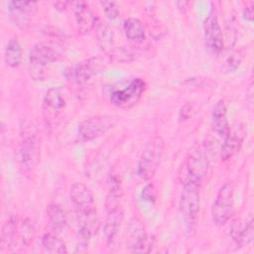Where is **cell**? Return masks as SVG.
Wrapping results in <instances>:
<instances>
[{
	"mask_svg": "<svg viewBox=\"0 0 254 254\" xmlns=\"http://www.w3.org/2000/svg\"><path fill=\"white\" fill-rule=\"evenodd\" d=\"M123 31L126 38L135 44H140L146 39L144 25L137 18H127L123 23Z\"/></svg>",
	"mask_w": 254,
	"mask_h": 254,
	"instance_id": "obj_21",
	"label": "cell"
},
{
	"mask_svg": "<svg viewBox=\"0 0 254 254\" xmlns=\"http://www.w3.org/2000/svg\"><path fill=\"white\" fill-rule=\"evenodd\" d=\"M38 9V3L35 1H9L8 12L12 22L19 28H26Z\"/></svg>",
	"mask_w": 254,
	"mask_h": 254,
	"instance_id": "obj_14",
	"label": "cell"
},
{
	"mask_svg": "<svg viewBox=\"0 0 254 254\" xmlns=\"http://www.w3.org/2000/svg\"><path fill=\"white\" fill-rule=\"evenodd\" d=\"M127 234V245L130 251L136 253H149L152 251L155 238L152 235H148L144 224L139 218L132 217L129 220Z\"/></svg>",
	"mask_w": 254,
	"mask_h": 254,
	"instance_id": "obj_11",
	"label": "cell"
},
{
	"mask_svg": "<svg viewBox=\"0 0 254 254\" xmlns=\"http://www.w3.org/2000/svg\"><path fill=\"white\" fill-rule=\"evenodd\" d=\"M40 159V140L33 130H24L18 151V160L23 173L32 175Z\"/></svg>",
	"mask_w": 254,
	"mask_h": 254,
	"instance_id": "obj_5",
	"label": "cell"
},
{
	"mask_svg": "<svg viewBox=\"0 0 254 254\" xmlns=\"http://www.w3.org/2000/svg\"><path fill=\"white\" fill-rule=\"evenodd\" d=\"M180 197V211L183 216L187 231L194 230L200 206V186L186 183Z\"/></svg>",
	"mask_w": 254,
	"mask_h": 254,
	"instance_id": "obj_3",
	"label": "cell"
},
{
	"mask_svg": "<svg viewBox=\"0 0 254 254\" xmlns=\"http://www.w3.org/2000/svg\"><path fill=\"white\" fill-rule=\"evenodd\" d=\"M47 218L49 224L56 233L62 232L66 228L67 218L61 204L50 203L47 206Z\"/></svg>",
	"mask_w": 254,
	"mask_h": 254,
	"instance_id": "obj_20",
	"label": "cell"
},
{
	"mask_svg": "<svg viewBox=\"0 0 254 254\" xmlns=\"http://www.w3.org/2000/svg\"><path fill=\"white\" fill-rule=\"evenodd\" d=\"M234 213V187L225 183L218 190L211 207V215L215 224H225Z\"/></svg>",
	"mask_w": 254,
	"mask_h": 254,
	"instance_id": "obj_8",
	"label": "cell"
},
{
	"mask_svg": "<svg viewBox=\"0 0 254 254\" xmlns=\"http://www.w3.org/2000/svg\"><path fill=\"white\" fill-rule=\"evenodd\" d=\"M64 57L63 49L53 42L37 43L29 54V72L35 80H43L47 64L60 61Z\"/></svg>",
	"mask_w": 254,
	"mask_h": 254,
	"instance_id": "obj_1",
	"label": "cell"
},
{
	"mask_svg": "<svg viewBox=\"0 0 254 254\" xmlns=\"http://www.w3.org/2000/svg\"><path fill=\"white\" fill-rule=\"evenodd\" d=\"M19 233H20V238H21L23 244L26 246L31 245L34 240L35 233H36V228H35L34 222L28 217L25 218L21 223Z\"/></svg>",
	"mask_w": 254,
	"mask_h": 254,
	"instance_id": "obj_26",
	"label": "cell"
},
{
	"mask_svg": "<svg viewBox=\"0 0 254 254\" xmlns=\"http://www.w3.org/2000/svg\"><path fill=\"white\" fill-rule=\"evenodd\" d=\"M203 39L207 50L213 55H219L224 48V36L218 18L211 11L203 22Z\"/></svg>",
	"mask_w": 254,
	"mask_h": 254,
	"instance_id": "obj_12",
	"label": "cell"
},
{
	"mask_svg": "<svg viewBox=\"0 0 254 254\" xmlns=\"http://www.w3.org/2000/svg\"><path fill=\"white\" fill-rule=\"evenodd\" d=\"M22 60V48L16 36L11 37L4 51L5 64L10 67H17Z\"/></svg>",
	"mask_w": 254,
	"mask_h": 254,
	"instance_id": "obj_22",
	"label": "cell"
},
{
	"mask_svg": "<svg viewBox=\"0 0 254 254\" xmlns=\"http://www.w3.org/2000/svg\"><path fill=\"white\" fill-rule=\"evenodd\" d=\"M209 167L208 157L205 149L195 144L188 153L186 160L181 168L180 179L182 184L191 183L201 186Z\"/></svg>",
	"mask_w": 254,
	"mask_h": 254,
	"instance_id": "obj_2",
	"label": "cell"
},
{
	"mask_svg": "<svg viewBox=\"0 0 254 254\" xmlns=\"http://www.w3.org/2000/svg\"><path fill=\"white\" fill-rule=\"evenodd\" d=\"M17 216L15 214H11L4 222L1 229V245L3 247L10 248L13 246L17 235Z\"/></svg>",
	"mask_w": 254,
	"mask_h": 254,
	"instance_id": "obj_23",
	"label": "cell"
},
{
	"mask_svg": "<svg viewBox=\"0 0 254 254\" xmlns=\"http://www.w3.org/2000/svg\"><path fill=\"white\" fill-rule=\"evenodd\" d=\"M100 5L102 6L103 11H104V13H105V15L107 16L108 19L114 20L119 16L120 10H119V6L116 2H114V1H100Z\"/></svg>",
	"mask_w": 254,
	"mask_h": 254,
	"instance_id": "obj_28",
	"label": "cell"
},
{
	"mask_svg": "<svg viewBox=\"0 0 254 254\" xmlns=\"http://www.w3.org/2000/svg\"><path fill=\"white\" fill-rule=\"evenodd\" d=\"M141 196H142L143 200L154 203L157 199V190H156L155 186L151 183L144 186V188L142 189V191H141Z\"/></svg>",
	"mask_w": 254,
	"mask_h": 254,
	"instance_id": "obj_29",
	"label": "cell"
},
{
	"mask_svg": "<svg viewBox=\"0 0 254 254\" xmlns=\"http://www.w3.org/2000/svg\"><path fill=\"white\" fill-rule=\"evenodd\" d=\"M230 237L240 247L246 246L253 240L254 236V220L250 217L243 221L240 218H235L230 225Z\"/></svg>",
	"mask_w": 254,
	"mask_h": 254,
	"instance_id": "obj_16",
	"label": "cell"
},
{
	"mask_svg": "<svg viewBox=\"0 0 254 254\" xmlns=\"http://www.w3.org/2000/svg\"><path fill=\"white\" fill-rule=\"evenodd\" d=\"M226 113H227V106H226L225 100L219 99L215 103V105L212 109L211 126H212V129L214 130V132L222 138H225L231 130L230 125L227 120Z\"/></svg>",
	"mask_w": 254,
	"mask_h": 254,
	"instance_id": "obj_18",
	"label": "cell"
},
{
	"mask_svg": "<svg viewBox=\"0 0 254 254\" xmlns=\"http://www.w3.org/2000/svg\"><path fill=\"white\" fill-rule=\"evenodd\" d=\"M189 4H190V2H187V1H180V2L177 3L178 8H179L180 10H183V11H185V10L187 9V6H188Z\"/></svg>",
	"mask_w": 254,
	"mask_h": 254,
	"instance_id": "obj_33",
	"label": "cell"
},
{
	"mask_svg": "<svg viewBox=\"0 0 254 254\" xmlns=\"http://www.w3.org/2000/svg\"><path fill=\"white\" fill-rule=\"evenodd\" d=\"M192 105L190 103H186L180 110L179 118L180 120H188L191 116Z\"/></svg>",
	"mask_w": 254,
	"mask_h": 254,
	"instance_id": "obj_30",
	"label": "cell"
},
{
	"mask_svg": "<svg viewBox=\"0 0 254 254\" xmlns=\"http://www.w3.org/2000/svg\"><path fill=\"white\" fill-rule=\"evenodd\" d=\"M66 105V93L61 86L49 88L43 98V116L47 127L53 128L57 125L63 110Z\"/></svg>",
	"mask_w": 254,
	"mask_h": 254,
	"instance_id": "obj_6",
	"label": "cell"
},
{
	"mask_svg": "<svg viewBox=\"0 0 254 254\" xmlns=\"http://www.w3.org/2000/svg\"><path fill=\"white\" fill-rule=\"evenodd\" d=\"M41 245L45 251L49 253H67V248L65 243L55 233L46 232L41 237Z\"/></svg>",
	"mask_w": 254,
	"mask_h": 254,
	"instance_id": "obj_24",
	"label": "cell"
},
{
	"mask_svg": "<svg viewBox=\"0 0 254 254\" xmlns=\"http://www.w3.org/2000/svg\"><path fill=\"white\" fill-rule=\"evenodd\" d=\"M105 65V60L102 57H90L83 61L69 65L65 70V77L74 84H84L92 76L97 74Z\"/></svg>",
	"mask_w": 254,
	"mask_h": 254,
	"instance_id": "obj_9",
	"label": "cell"
},
{
	"mask_svg": "<svg viewBox=\"0 0 254 254\" xmlns=\"http://www.w3.org/2000/svg\"><path fill=\"white\" fill-rule=\"evenodd\" d=\"M245 137V130L243 126L235 127V129L230 130L229 134L223 138V144L220 149V158L222 161L229 160L236 153L239 152Z\"/></svg>",
	"mask_w": 254,
	"mask_h": 254,
	"instance_id": "obj_17",
	"label": "cell"
},
{
	"mask_svg": "<svg viewBox=\"0 0 254 254\" xmlns=\"http://www.w3.org/2000/svg\"><path fill=\"white\" fill-rule=\"evenodd\" d=\"M122 220H123V210L121 205L107 211L103 232H104L106 242L108 244H112L116 239Z\"/></svg>",
	"mask_w": 254,
	"mask_h": 254,
	"instance_id": "obj_19",
	"label": "cell"
},
{
	"mask_svg": "<svg viewBox=\"0 0 254 254\" xmlns=\"http://www.w3.org/2000/svg\"><path fill=\"white\" fill-rule=\"evenodd\" d=\"M242 60H243V54L241 53V51L234 52L225 60L222 65V69L225 72H232L240 65Z\"/></svg>",
	"mask_w": 254,
	"mask_h": 254,
	"instance_id": "obj_27",
	"label": "cell"
},
{
	"mask_svg": "<svg viewBox=\"0 0 254 254\" xmlns=\"http://www.w3.org/2000/svg\"><path fill=\"white\" fill-rule=\"evenodd\" d=\"M70 4H71V2H68V1H59V2L55 3V7L59 10H64Z\"/></svg>",
	"mask_w": 254,
	"mask_h": 254,
	"instance_id": "obj_32",
	"label": "cell"
},
{
	"mask_svg": "<svg viewBox=\"0 0 254 254\" xmlns=\"http://www.w3.org/2000/svg\"><path fill=\"white\" fill-rule=\"evenodd\" d=\"M122 196V188L119 180L115 177L111 179L110 182V189L108 194L105 199V208L106 211L114 209L120 206V199Z\"/></svg>",
	"mask_w": 254,
	"mask_h": 254,
	"instance_id": "obj_25",
	"label": "cell"
},
{
	"mask_svg": "<svg viewBox=\"0 0 254 254\" xmlns=\"http://www.w3.org/2000/svg\"><path fill=\"white\" fill-rule=\"evenodd\" d=\"M165 142L161 136L153 137L145 145L137 164V175L143 180H150L156 174L160 164Z\"/></svg>",
	"mask_w": 254,
	"mask_h": 254,
	"instance_id": "obj_4",
	"label": "cell"
},
{
	"mask_svg": "<svg viewBox=\"0 0 254 254\" xmlns=\"http://www.w3.org/2000/svg\"><path fill=\"white\" fill-rule=\"evenodd\" d=\"M114 125V118L108 114H98L81 121L77 126V137L86 142L105 134Z\"/></svg>",
	"mask_w": 254,
	"mask_h": 254,
	"instance_id": "obj_10",
	"label": "cell"
},
{
	"mask_svg": "<svg viewBox=\"0 0 254 254\" xmlns=\"http://www.w3.org/2000/svg\"><path fill=\"white\" fill-rule=\"evenodd\" d=\"M70 201L74 207L75 215L96 212L94 195L91 190L82 183H74L69 190Z\"/></svg>",
	"mask_w": 254,
	"mask_h": 254,
	"instance_id": "obj_13",
	"label": "cell"
},
{
	"mask_svg": "<svg viewBox=\"0 0 254 254\" xmlns=\"http://www.w3.org/2000/svg\"><path fill=\"white\" fill-rule=\"evenodd\" d=\"M147 84L144 79L135 77L122 87L114 88L109 94L110 102L120 108L134 106L145 92Z\"/></svg>",
	"mask_w": 254,
	"mask_h": 254,
	"instance_id": "obj_7",
	"label": "cell"
},
{
	"mask_svg": "<svg viewBox=\"0 0 254 254\" xmlns=\"http://www.w3.org/2000/svg\"><path fill=\"white\" fill-rule=\"evenodd\" d=\"M72 10L77 26V31L80 34H87L94 29L97 24V17L84 1L72 2Z\"/></svg>",
	"mask_w": 254,
	"mask_h": 254,
	"instance_id": "obj_15",
	"label": "cell"
},
{
	"mask_svg": "<svg viewBox=\"0 0 254 254\" xmlns=\"http://www.w3.org/2000/svg\"><path fill=\"white\" fill-rule=\"evenodd\" d=\"M253 3H250L249 5H246V7L243 9V17L245 20L251 22L253 20Z\"/></svg>",
	"mask_w": 254,
	"mask_h": 254,
	"instance_id": "obj_31",
	"label": "cell"
}]
</instances>
